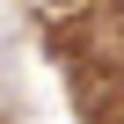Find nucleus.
<instances>
[{"instance_id":"f257e3e1","label":"nucleus","mask_w":124,"mask_h":124,"mask_svg":"<svg viewBox=\"0 0 124 124\" xmlns=\"http://www.w3.org/2000/svg\"><path fill=\"white\" fill-rule=\"evenodd\" d=\"M44 8H58V15H66V8H80V0H44Z\"/></svg>"}]
</instances>
